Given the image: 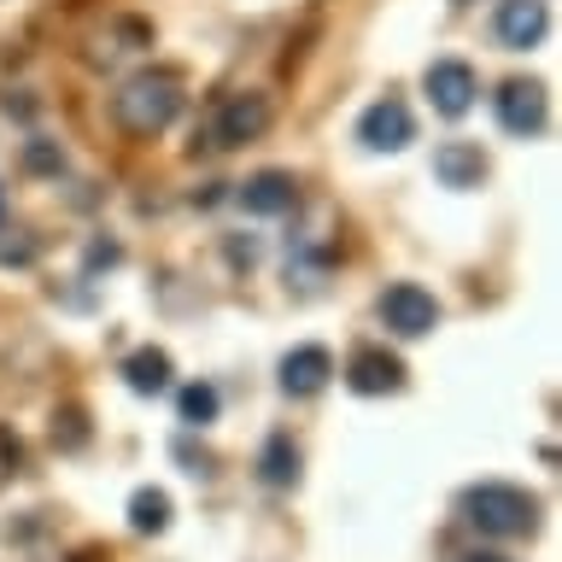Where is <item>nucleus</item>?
I'll return each instance as SVG.
<instances>
[{"mask_svg":"<svg viewBox=\"0 0 562 562\" xmlns=\"http://www.w3.org/2000/svg\"><path fill=\"white\" fill-rule=\"evenodd\" d=\"M176 112H182V77H176V70H140V77H130L112 94L117 130L135 135V140L165 135L176 123Z\"/></svg>","mask_w":562,"mask_h":562,"instance_id":"obj_1","label":"nucleus"},{"mask_svg":"<svg viewBox=\"0 0 562 562\" xmlns=\"http://www.w3.org/2000/svg\"><path fill=\"white\" fill-rule=\"evenodd\" d=\"M463 521L481 527L486 539H527L539 527V498L509 481H481L463 492Z\"/></svg>","mask_w":562,"mask_h":562,"instance_id":"obj_2","label":"nucleus"},{"mask_svg":"<svg viewBox=\"0 0 562 562\" xmlns=\"http://www.w3.org/2000/svg\"><path fill=\"white\" fill-rule=\"evenodd\" d=\"M270 117H276L270 94H258V88H240V94H228L217 112H211L205 140H211V147H246V140H258L263 130H270Z\"/></svg>","mask_w":562,"mask_h":562,"instance_id":"obj_3","label":"nucleus"},{"mask_svg":"<svg viewBox=\"0 0 562 562\" xmlns=\"http://www.w3.org/2000/svg\"><path fill=\"white\" fill-rule=\"evenodd\" d=\"M381 323L404 334V340H422V334H434L439 323V299L428 288H416V281H393V288L381 293Z\"/></svg>","mask_w":562,"mask_h":562,"instance_id":"obj_4","label":"nucleus"},{"mask_svg":"<svg viewBox=\"0 0 562 562\" xmlns=\"http://www.w3.org/2000/svg\"><path fill=\"white\" fill-rule=\"evenodd\" d=\"M422 88H428L439 117H463L474 105V94H481V77H474L469 59H434L428 70H422Z\"/></svg>","mask_w":562,"mask_h":562,"instance_id":"obj_5","label":"nucleus"},{"mask_svg":"<svg viewBox=\"0 0 562 562\" xmlns=\"http://www.w3.org/2000/svg\"><path fill=\"white\" fill-rule=\"evenodd\" d=\"M358 140L369 153H404L416 140V117H411V105L404 100H375V105H363V117H358Z\"/></svg>","mask_w":562,"mask_h":562,"instance_id":"obj_6","label":"nucleus"},{"mask_svg":"<svg viewBox=\"0 0 562 562\" xmlns=\"http://www.w3.org/2000/svg\"><path fill=\"white\" fill-rule=\"evenodd\" d=\"M544 30H551V7L544 0H498V12H492V35H498L504 53L539 47Z\"/></svg>","mask_w":562,"mask_h":562,"instance_id":"obj_7","label":"nucleus"},{"mask_svg":"<svg viewBox=\"0 0 562 562\" xmlns=\"http://www.w3.org/2000/svg\"><path fill=\"white\" fill-rule=\"evenodd\" d=\"M492 112H498L504 135L533 140V135L544 130V88H539V82H527V77H509L498 94H492Z\"/></svg>","mask_w":562,"mask_h":562,"instance_id":"obj_8","label":"nucleus"},{"mask_svg":"<svg viewBox=\"0 0 562 562\" xmlns=\"http://www.w3.org/2000/svg\"><path fill=\"white\" fill-rule=\"evenodd\" d=\"M346 386H351V393H363V398L398 393V386H404V363L386 346H358V351H351V363H346Z\"/></svg>","mask_w":562,"mask_h":562,"instance_id":"obj_9","label":"nucleus"},{"mask_svg":"<svg viewBox=\"0 0 562 562\" xmlns=\"http://www.w3.org/2000/svg\"><path fill=\"white\" fill-rule=\"evenodd\" d=\"M328 381H334L328 346H293L288 358H281V393L288 398H316Z\"/></svg>","mask_w":562,"mask_h":562,"instance_id":"obj_10","label":"nucleus"},{"mask_svg":"<svg viewBox=\"0 0 562 562\" xmlns=\"http://www.w3.org/2000/svg\"><path fill=\"white\" fill-rule=\"evenodd\" d=\"M235 200H240V211H252V217H281V211L299 205V182L288 170H258L235 188Z\"/></svg>","mask_w":562,"mask_h":562,"instance_id":"obj_11","label":"nucleus"},{"mask_svg":"<svg viewBox=\"0 0 562 562\" xmlns=\"http://www.w3.org/2000/svg\"><path fill=\"white\" fill-rule=\"evenodd\" d=\"M434 176L446 188H481L486 153L474 147V140H439V147H434Z\"/></svg>","mask_w":562,"mask_h":562,"instance_id":"obj_12","label":"nucleus"},{"mask_svg":"<svg viewBox=\"0 0 562 562\" xmlns=\"http://www.w3.org/2000/svg\"><path fill=\"white\" fill-rule=\"evenodd\" d=\"M123 381H130V393H140V398L165 393L170 386V351H158V346L130 351V358H123Z\"/></svg>","mask_w":562,"mask_h":562,"instance_id":"obj_13","label":"nucleus"},{"mask_svg":"<svg viewBox=\"0 0 562 562\" xmlns=\"http://www.w3.org/2000/svg\"><path fill=\"white\" fill-rule=\"evenodd\" d=\"M258 474H263V486H293L299 481V446H293V434H270V439H263Z\"/></svg>","mask_w":562,"mask_h":562,"instance_id":"obj_14","label":"nucleus"},{"mask_svg":"<svg viewBox=\"0 0 562 562\" xmlns=\"http://www.w3.org/2000/svg\"><path fill=\"white\" fill-rule=\"evenodd\" d=\"M153 42V30L140 24V18H117L112 35H94V47H88V59L94 65H112L117 53H135V47H147Z\"/></svg>","mask_w":562,"mask_h":562,"instance_id":"obj_15","label":"nucleus"},{"mask_svg":"<svg viewBox=\"0 0 562 562\" xmlns=\"http://www.w3.org/2000/svg\"><path fill=\"white\" fill-rule=\"evenodd\" d=\"M130 527H135V533H165V527H170V492L140 486L130 498Z\"/></svg>","mask_w":562,"mask_h":562,"instance_id":"obj_16","label":"nucleus"},{"mask_svg":"<svg viewBox=\"0 0 562 562\" xmlns=\"http://www.w3.org/2000/svg\"><path fill=\"white\" fill-rule=\"evenodd\" d=\"M176 411H182L188 428H205V422H217V386H211V381H188L182 393H176Z\"/></svg>","mask_w":562,"mask_h":562,"instance_id":"obj_17","label":"nucleus"},{"mask_svg":"<svg viewBox=\"0 0 562 562\" xmlns=\"http://www.w3.org/2000/svg\"><path fill=\"white\" fill-rule=\"evenodd\" d=\"M53 446H59V451H82V446H88V416H82V404H65V411L53 416Z\"/></svg>","mask_w":562,"mask_h":562,"instance_id":"obj_18","label":"nucleus"},{"mask_svg":"<svg viewBox=\"0 0 562 562\" xmlns=\"http://www.w3.org/2000/svg\"><path fill=\"white\" fill-rule=\"evenodd\" d=\"M24 170H35V176H59V170H65V153L53 147V140H30V147H24Z\"/></svg>","mask_w":562,"mask_h":562,"instance_id":"obj_19","label":"nucleus"},{"mask_svg":"<svg viewBox=\"0 0 562 562\" xmlns=\"http://www.w3.org/2000/svg\"><path fill=\"white\" fill-rule=\"evenodd\" d=\"M18 463H24V439H18L7 422H0V486H7L12 474H18Z\"/></svg>","mask_w":562,"mask_h":562,"instance_id":"obj_20","label":"nucleus"},{"mask_svg":"<svg viewBox=\"0 0 562 562\" xmlns=\"http://www.w3.org/2000/svg\"><path fill=\"white\" fill-rule=\"evenodd\" d=\"M35 258V240H7L0 235V263H30Z\"/></svg>","mask_w":562,"mask_h":562,"instance_id":"obj_21","label":"nucleus"},{"mask_svg":"<svg viewBox=\"0 0 562 562\" xmlns=\"http://www.w3.org/2000/svg\"><path fill=\"white\" fill-rule=\"evenodd\" d=\"M105 263H117V246L112 240H94V246H88V270H105Z\"/></svg>","mask_w":562,"mask_h":562,"instance_id":"obj_22","label":"nucleus"},{"mask_svg":"<svg viewBox=\"0 0 562 562\" xmlns=\"http://www.w3.org/2000/svg\"><path fill=\"white\" fill-rule=\"evenodd\" d=\"M469 562H504V557H492V551H474Z\"/></svg>","mask_w":562,"mask_h":562,"instance_id":"obj_23","label":"nucleus"},{"mask_svg":"<svg viewBox=\"0 0 562 562\" xmlns=\"http://www.w3.org/2000/svg\"><path fill=\"white\" fill-rule=\"evenodd\" d=\"M451 7H469V0H451Z\"/></svg>","mask_w":562,"mask_h":562,"instance_id":"obj_24","label":"nucleus"}]
</instances>
